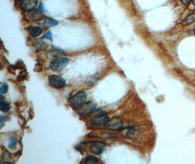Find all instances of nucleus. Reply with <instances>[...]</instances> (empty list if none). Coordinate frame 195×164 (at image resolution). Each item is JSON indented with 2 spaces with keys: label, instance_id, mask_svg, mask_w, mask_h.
Listing matches in <instances>:
<instances>
[{
  "label": "nucleus",
  "instance_id": "obj_1",
  "mask_svg": "<svg viewBox=\"0 0 195 164\" xmlns=\"http://www.w3.org/2000/svg\"><path fill=\"white\" fill-rule=\"evenodd\" d=\"M69 60L67 58H57L50 61V68L54 71L59 72L67 66Z\"/></svg>",
  "mask_w": 195,
  "mask_h": 164
},
{
  "label": "nucleus",
  "instance_id": "obj_13",
  "mask_svg": "<svg viewBox=\"0 0 195 164\" xmlns=\"http://www.w3.org/2000/svg\"><path fill=\"white\" fill-rule=\"evenodd\" d=\"M194 21H195V15H194V14H191V15H189V16L185 19L184 23H185L186 25H187V24H191V23L194 22Z\"/></svg>",
  "mask_w": 195,
  "mask_h": 164
},
{
  "label": "nucleus",
  "instance_id": "obj_17",
  "mask_svg": "<svg viewBox=\"0 0 195 164\" xmlns=\"http://www.w3.org/2000/svg\"><path fill=\"white\" fill-rule=\"evenodd\" d=\"M191 0H180V2H181L182 4L185 5H187L189 4V2H190Z\"/></svg>",
  "mask_w": 195,
  "mask_h": 164
},
{
  "label": "nucleus",
  "instance_id": "obj_14",
  "mask_svg": "<svg viewBox=\"0 0 195 164\" xmlns=\"http://www.w3.org/2000/svg\"><path fill=\"white\" fill-rule=\"evenodd\" d=\"M17 145V139L15 137H11L10 139V142H9V147L11 148V149H13L16 147Z\"/></svg>",
  "mask_w": 195,
  "mask_h": 164
},
{
  "label": "nucleus",
  "instance_id": "obj_6",
  "mask_svg": "<svg viewBox=\"0 0 195 164\" xmlns=\"http://www.w3.org/2000/svg\"><path fill=\"white\" fill-rule=\"evenodd\" d=\"M37 0H22L20 7L21 10L25 11H31L36 8L37 5Z\"/></svg>",
  "mask_w": 195,
  "mask_h": 164
},
{
  "label": "nucleus",
  "instance_id": "obj_10",
  "mask_svg": "<svg viewBox=\"0 0 195 164\" xmlns=\"http://www.w3.org/2000/svg\"><path fill=\"white\" fill-rule=\"evenodd\" d=\"M29 33L32 37H37L42 33V29L38 26H35V27H30L29 29Z\"/></svg>",
  "mask_w": 195,
  "mask_h": 164
},
{
  "label": "nucleus",
  "instance_id": "obj_8",
  "mask_svg": "<svg viewBox=\"0 0 195 164\" xmlns=\"http://www.w3.org/2000/svg\"><path fill=\"white\" fill-rule=\"evenodd\" d=\"M91 151L92 153H94V154L99 155L101 153H102V152L104 151L105 149V144L102 143V142H94L93 143H91L90 146Z\"/></svg>",
  "mask_w": 195,
  "mask_h": 164
},
{
  "label": "nucleus",
  "instance_id": "obj_2",
  "mask_svg": "<svg viewBox=\"0 0 195 164\" xmlns=\"http://www.w3.org/2000/svg\"><path fill=\"white\" fill-rule=\"evenodd\" d=\"M86 98V93L85 92H83V91H80V92L77 93L76 94H75L73 96H72L70 98V102L71 104V105L73 106V107H78L79 106L82 105L83 104L85 103Z\"/></svg>",
  "mask_w": 195,
  "mask_h": 164
},
{
  "label": "nucleus",
  "instance_id": "obj_12",
  "mask_svg": "<svg viewBox=\"0 0 195 164\" xmlns=\"http://www.w3.org/2000/svg\"><path fill=\"white\" fill-rule=\"evenodd\" d=\"M0 109H1L2 112H8L10 110V106L5 102L1 101V103H0Z\"/></svg>",
  "mask_w": 195,
  "mask_h": 164
},
{
  "label": "nucleus",
  "instance_id": "obj_4",
  "mask_svg": "<svg viewBox=\"0 0 195 164\" xmlns=\"http://www.w3.org/2000/svg\"><path fill=\"white\" fill-rule=\"evenodd\" d=\"M110 121V118L106 114L105 112H101L98 115H96L91 119V123L94 126H105Z\"/></svg>",
  "mask_w": 195,
  "mask_h": 164
},
{
  "label": "nucleus",
  "instance_id": "obj_15",
  "mask_svg": "<svg viewBox=\"0 0 195 164\" xmlns=\"http://www.w3.org/2000/svg\"><path fill=\"white\" fill-rule=\"evenodd\" d=\"M8 85L5 83L2 84L1 86H0V92H1L2 94H3V93H6L8 92Z\"/></svg>",
  "mask_w": 195,
  "mask_h": 164
},
{
  "label": "nucleus",
  "instance_id": "obj_7",
  "mask_svg": "<svg viewBox=\"0 0 195 164\" xmlns=\"http://www.w3.org/2000/svg\"><path fill=\"white\" fill-rule=\"evenodd\" d=\"M105 128L110 130H119L123 127V121L119 118H113L105 125Z\"/></svg>",
  "mask_w": 195,
  "mask_h": 164
},
{
  "label": "nucleus",
  "instance_id": "obj_5",
  "mask_svg": "<svg viewBox=\"0 0 195 164\" xmlns=\"http://www.w3.org/2000/svg\"><path fill=\"white\" fill-rule=\"evenodd\" d=\"M96 109V105L92 102H87V103L83 104L82 105L79 106L78 112L79 114L82 115H87L92 112H94Z\"/></svg>",
  "mask_w": 195,
  "mask_h": 164
},
{
  "label": "nucleus",
  "instance_id": "obj_11",
  "mask_svg": "<svg viewBox=\"0 0 195 164\" xmlns=\"http://www.w3.org/2000/svg\"><path fill=\"white\" fill-rule=\"evenodd\" d=\"M98 161H99V160H98L97 158L93 156H88L86 158H85V160H84V162H85V163H90V164L97 163Z\"/></svg>",
  "mask_w": 195,
  "mask_h": 164
},
{
  "label": "nucleus",
  "instance_id": "obj_9",
  "mask_svg": "<svg viewBox=\"0 0 195 164\" xmlns=\"http://www.w3.org/2000/svg\"><path fill=\"white\" fill-rule=\"evenodd\" d=\"M58 21L51 18H45L43 21H41V24L43 27L45 28H50L52 26L57 25Z\"/></svg>",
  "mask_w": 195,
  "mask_h": 164
},
{
  "label": "nucleus",
  "instance_id": "obj_19",
  "mask_svg": "<svg viewBox=\"0 0 195 164\" xmlns=\"http://www.w3.org/2000/svg\"><path fill=\"white\" fill-rule=\"evenodd\" d=\"M194 32H195V30H194Z\"/></svg>",
  "mask_w": 195,
  "mask_h": 164
},
{
  "label": "nucleus",
  "instance_id": "obj_3",
  "mask_svg": "<svg viewBox=\"0 0 195 164\" xmlns=\"http://www.w3.org/2000/svg\"><path fill=\"white\" fill-rule=\"evenodd\" d=\"M48 82L51 87L57 89L64 87L65 85H66V82H65L64 79L63 77H61V76L57 75H50L49 77Z\"/></svg>",
  "mask_w": 195,
  "mask_h": 164
},
{
  "label": "nucleus",
  "instance_id": "obj_18",
  "mask_svg": "<svg viewBox=\"0 0 195 164\" xmlns=\"http://www.w3.org/2000/svg\"><path fill=\"white\" fill-rule=\"evenodd\" d=\"M193 4H194V5L195 6V0H193Z\"/></svg>",
  "mask_w": 195,
  "mask_h": 164
},
{
  "label": "nucleus",
  "instance_id": "obj_16",
  "mask_svg": "<svg viewBox=\"0 0 195 164\" xmlns=\"http://www.w3.org/2000/svg\"><path fill=\"white\" fill-rule=\"evenodd\" d=\"M44 38H46V39H49L50 40H52V35H51V32L50 31H48V33H47L45 35V36L43 37V39Z\"/></svg>",
  "mask_w": 195,
  "mask_h": 164
}]
</instances>
